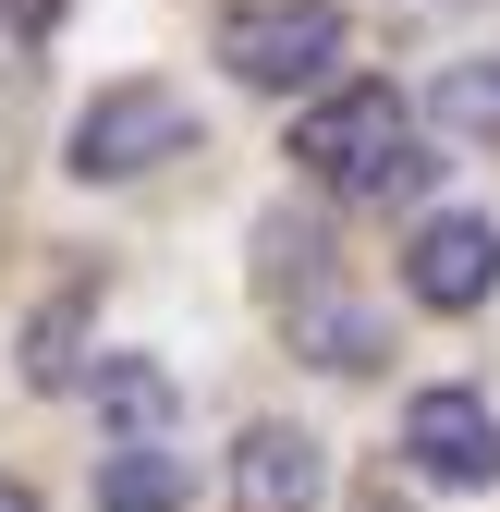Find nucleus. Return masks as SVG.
<instances>
[{"mask_svg":"<svg viewBox=\"0 0 500 512\" xmlns=\"http://www.w3.org/2000/svg\"><path fill=\"white\" fill-rule=\"evenodd\" d=\"M293 159L330 183V196H427V159L415 147V110L391 98V86H342V98H318L293 122Z\"/></svg>","mask_w":500,"mask_h":512,"instance_id":"f257e3e1","label":"nucleus"},{"mask_svg":"<svg viewBox=\"0 0 500 512\" xmlns=\"http://www.w3.org/2000/svg\"><path fill=\"white\" fill-rule=\"evenodd\" d=\"M183 147H196V98L159 86V74H122V86H98L74 110V171L86 183H135V171H159Z\"/></svg>","mask_w":500,"mask_h":512,"instance_id":"f03ea898","label":"nucleus"},{"mask_svg":"<svg viewBox=\"0 0 500 512\" xmlns=\"http://www.w3.org/2000/svg\"><path fill=\"white\" fill-rule=\"evenodd\" d=\"M220 61L244 86L293 98V86H318L342 61V13H330V0H232V13H220Z\"/></svg>","mask_w":500,"mask_h":512,"instance_id":"7ed1b4c3","label":"nucleus"},{"mask_svg":"<svg viewBox=\"0 0 500 512\" xmlns=\"http://www.w3.org/2000/svg\"><path fill=\"white\" fill-rule=\"evenodd\" d=\"M403 293L415 305H440V317H464V305H488L500 293V220H476V208H440L415 244H403Z\"/></svg>","mask_w":500,"mask_h":512,"instance_id":"20e7f679","label":"nucleus"},{"mask_svg":"<svg viewBox=\"0 0 500 512\" xmlns=\"http://www.w3.org/2000/svg\"><path fill=\"white\" fill-rule=\"evenodd\" d=\"M403 452H415V476H440V488H500V415L476 391H415L403 403Z\"/></svg>","mask_w":500,"mask_h":512,"instance_id":"39448f33","label":"nucleus"},{"mask_svg":"<svg viewBox=\"0 0 500 512\" xmlns=\"http://www.w3.org/2000/svg\"><path fill=\"white\" fill-rule=\"evenodd\" d=\"M330 488V452L305 427H244V452H232V512H318Z\"/></svg>","mask_w":500,"mask_h":512,"instance_id":"423d86ee","label":"nucleus"},{"mask_svg":"<svg viewBox=\"0 0 500 512\" xmlns=\"http://www.w3.org/2000/svg\"><path fill=\"white\" fill-rule=\"evenodd\" d=\"M171 403H183V391H171V366H159V354H110V366H98V415L122 427V452H159Z\"/></svg>","mask_w":500,"mask_h":512,"instance_id":"0eeeda50","label":"nucleus"},{"mask_svg":"<svg viewBox=\"0 0 500 512\" xmlns=\"http://www.w3.org/2000/svg\"><path fill=\"white\" fill-rule=\"evenodd\" d=\"M293 342L318 354V366H342V378H366V366L391 354V330L366 305H342V293H293Z\"/></svg>","mask_w":500,"mask_h":512,"instance_id":"6e6552de","label":"nucleus"},{"mask_svg":"<svg viewBox=\"0 0 500 512\" xmlns=\"http://www.w3.org/2000/svg\"><path fill=\"white\" fill-rule=\"evenodd\" d=\"M183 500H196L183 452H110L98 464V512H183Z\"/></svg>","mask_w":500,"mask_h":512,"instance_id":"1a4fd4ad","label":"nucleus"},{"mask_svg":"<svg viewBox=\"0 0 500 512\" xmlns=\"http://www.w3.org/2000/svg\"><path fill=\"white\" fill-rule=\"evenodd\" d=\"M427 110H440V135H500V49L488 61H452V74L427 86Z\"/></svg>","mask_w":500,"mask_h":512,"instance_id":"9d476101","label":"nucleus"},{"mask_svg":"<svg viewBox=\"0 0 500 512\" xmlns=\"http://www.w3.org/2000/svg\"><path fill=\"white\" fill-rule=\"evenodd\" d=\"M74 330H86V293H61L37 330H25V378H37V391H61V378H74Z\"/></svg>","mask_w":500,"mask_h":512,"instance_id":"9b49d317","label":"nucleus"},{"mask_svg":"<svg viewBox=\"0 0 500 512\" xmlns=\"http://www.w3.org/2000/svg\"><path fill=\"white\" fill-rule=\"evenodd\" d=\"M0 512H37V500H25V488H13V476H0Z\"/></svg>","mask_w":500,"mask_h":512,"instance_id":"f8f14e48","label":"nucleus"}]
</instances>
